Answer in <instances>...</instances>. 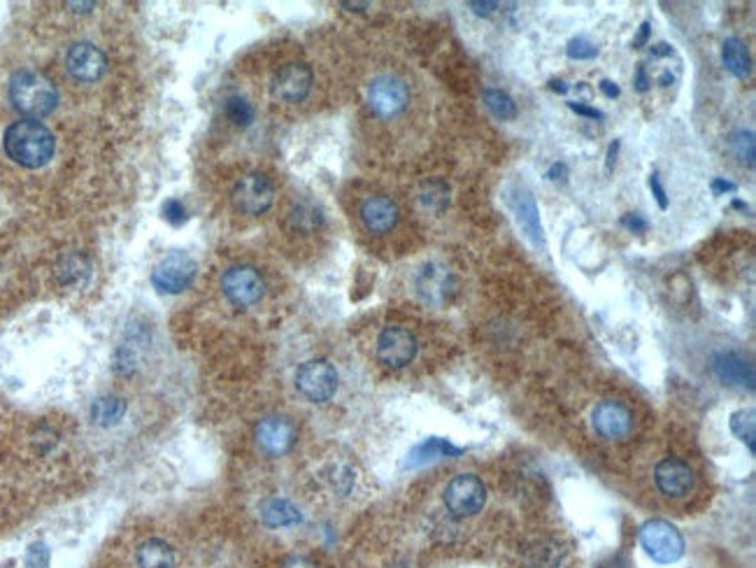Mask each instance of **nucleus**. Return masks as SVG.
Here are the masks:
<instances>
[{
    "label": "nucleus",
    "mask_w": 756,
    "mask_h": 568,
    "mask_svg": "<svg viewBox=\"0 0 756 568\" xmlns=\"http://www.w3.org/2000/svg\"><path fill=\"white\" fill-rule=\"evenodd\" d=\"M482 101H484V105H487V110L496 119L510 122V119L517 117V103L512 101V96H508L501 89H484Z\"/></svg>",
    "instance_id": "obj_27"
},
{
    "label": "nucleus",
    "mask_w": 756,
    "mask_h": 568,
    "mask_svg": "<svg viewBox=\"0 0 756 568\" xmlns=\"http://www.w3.org/2000/svg\"><path fill=\"white\" fill-rule=\"evenodd\" d=\"M640 545L654 562L675 564L684 555V538L666 520H649L640 527Z\"/></svg>",
    "instance_id": "obj_3"
},
{
    "label": "nucleus",
    "mask_w": 756,
    "mask_h": 568,
    "mask_svg": "<svg viewBox=\"0 0 756 568\" xmlns=\"http://www.w3.org/2000/svg\"><path fill=\"white\" fill-rule=\"evenodd\" d=\"M654 482L661 494L670 496V499H684V496L694 489L696 478L687 461H682L677 457H668L656 464Z\"/></svg>",
    "instance_id": "obj_17"
},
{
    "label": "nucleus",
    "mask_w": 756,
    "mask_h": 568,
    "mask_svg": "<svg viewBox=\"0 0 756 568\" xmlns=\"http://www.w3.org/2000/svg\"><path fill=\"white\" fill-rule=\"evenodd\" d=\"M566 173H568L566 163H554V166L547 170L545 177H547V180H559V177H563Z\"/></svg>",
    "instance_id": "obj_46"
},
{
    "label": "nucleus",
    "mask_w": 756,
    "mask_h": 568,
    "mask_svg": "<svg viewBox=\"0 0 756 568\" xmlns=\"http://www.w3.org/2000/svg\"><path fill=\"white\" fill-rule=\"evenodd\" d=\"M289 219H291V224H294V229L305 231V233L315 231L324 224L322 212H319L315 205H310V203H298L296 208L289 212Z\"/></svg>",
    "instance_id": "obj_31"
},
{
    "label": "nucleus",
    "mask_w": 756,
    "mask_h": 568,
    "mask_svg": "<svg viewBox=\"0 0 756 568\" xmlns=\"http://www.w3.org/2000/svg\"><path fill=\"white\" fill-rule=\"evenodd\" d=\"M549 87H552L556 94H568V84L561 82V80H552V82H549Z\"/></svg>",
    "instance_id": "obj_48"
},
{
    "label": "nucleus",
    "mask_w": 756,
    "mask_h": 568,
    "mask_svg": "<svg viewBox=\"0 0 756 568\" xmlns=\"http://www.w3.org/2000/svg\"><path fill=\"white\" fill-rule=\"evenodd\" d=\"M254 443L266 457H284L296 445V426L282 415L263 417L254 426Z\"/></svg>",
    "instance_id": "obj_11"
},
{
    "label": "nucleus",
    "mask_w": 756,
    "mask_h": 568,
    "mask_svg": "<svg viewBox=\"0 0 756 568\" xmlns=\"http://www.w3.org/2000/svg\"><path fill=\"white\" fill-rule=\"evenodd\" d=\"M731 431L736 433L743 443H747L750 452H754V413L752 410H740V413H733Z\"/></svg>",
    "instance_id": "obj_32"
},
{
    "label": "nucleus",
    "mask_w": 756,
    "mask_h": 568,
    "mask_svg": "<svg viewBox=\"0 0 756 568\" xmlns=\"http://www.w3.org/2000/svg\"><path fill=\"white\" fill-rule=\"evenodd\" d=\"M729 149L736 159L743 163V166H754V156H756V142H754V133L752 131H733L729 136Z\"/></svg>",
    "instance_id": "obj_28"
},
{
    "label": "nucleus",
    "mask_w": 756,
    "mask_h": 568,
    "mask_svg": "<svg viewBox=\"0 0 756 568\" xmlns=\"http://www.w3.org/2000/svg\"><path fill=\"white\" fill-rule=\"evenodd\" d=\"M7 98L12 108L28 119H42L52 115L59 105V91L54 82L38 70H17L7 84Z\"/></svg>",
    "instance_id": "obj_2"
},
{
    "label": "nucleus",
    "mask_w": 756,
    "mask_h": 568,
    "mask_svg": "<svg viewBox=\"0 0 756 568\" xmlns=\"http://www.w3.org/2000/svg\"><path fill=\"white\" fill-rule=\"evenodd\" d=\"M568 108H570V110H573V112H575V115H580V117H587V119H603V117H605L601 110L591 108V105H584V103H568Z\"/></svg>",
    "instance_id": "obj_38"
},
{
    "label": "nucleus",
    "mask_w": 756,
    "mask_h": 568,
    "mask_svg": "<svg viewBox=\"0 0 756 568\" xmlns=\"http://www.w3.org/2000/svg\"><path fill=\"white\" fill-rule=\"evenodd\" d=\"M598 87H601L605 98H617L619 96V87L612 80H601V84H598Z\"/></svg>",
    "instance_id": "obj_45"
},
{
    "label": "nucleus",
    "mask_w": 756,
    "mask_h": 568,
    "mask_svg": "<svg viewBox=\"0 0 756 568\" xmlns=\"http://www.w3.org/2000/svg\"><path fill=\"white\" fill-rule=\"evenodd\" d=\"M649 33H652V24H649V21H645V24L640 26L636 40H633V47H638V49L645 47L647 40H649Z\"/></svg>",
    "instance_id": "obj_42"
},
{
    "label": "nucleus",
    "mask_w": 756,
    "mask_h": 568,
    "mask_svg": "<svg viewBox=\"0 0 756 568\" xmlns=\"http://www.w3.org/2000/svg\"><path fill=\"white\" fill-rule=\"evenodd\" d=\"M312 70L305 63H287L273 77V96L282 103H301L312 89Z\"/></svg>",
    "instance_id": "obj_16"
},
{
    "label": "nucleus",
    "mask_w": 756,
    "mask_h": 568,
    "mask_svg": "<svg viewBox=\"0 0 756 568\" xmlns=\"http://www.w3.org/2000/svg\"><path fill=\"white\" fill-rule=\"evenodd\" d=\"M463 450L461 447H454L452 443H447L445 438H429L424 443H419L415 450L410 452L408 457V466L417 468L424 464H431V461L445 459V457H459Z\"/></svg>",
    "instance_id": "obj_23"
},
{
    "label": "nucleus",
    "mask_w": 756,
    "mask_h": 568,
    "mask_svg": "<svg viewBox=\"0 0 756 568\" xmlns=\"http://www.w3.org/2000/svg\"><path fill=\"white\" fill-rule=\"evenodd\" d=\"M89 275H91L89 259L80 252L63 254L59 264H56V278H59L61 284H68V287L84 284L89 280Z\"/></svg>",
    "instance_id": "obj_25"
},
{
    "label": "nucleus",
    "mask_w": 756,
    "mask_h": 568,
    "mask_svg": "<svg viewBox=\"0 0 756 568\" xmlns=\"http://www.w3.org/2000/svg\"><path fill=\"white\" fill-rule=\"evenodd\" d=\"M282 568H317V566L312 564L308 557H289L287 562L282 564Z\"/></svg>",
    "instance_id": "obj_43"
},
{
    "label": "nucleus",
    "mask_w": 756,
    "mask_h": 568,
    "mask_svg": "<svg viewBox=\"0 0 756 568\" xmlns=\"http://www.w3.org/2000/svg\"><path fill=\"white\" fill-rule=\"evenodd\" d=\"M563 559H566V550L561 548V543L545 538V541L533 543L524 555L526 568H561Z\"/></svg>",
    "instance_id": "obj_24"
},
{
    "label": "nucleus",
    "mask_w": 756,
    "mask_h": 568,
    "mask_svg": "<svg viewBox=\"0 0 756 568\" xmlns=\"http://www.w3.org/2000/svg\"><path fill=\"white\" fill-rule=\"evenodd\" d=\"M738 187L729 180H724V177H717V180H712V194L715 196H722V194H736Z\"/></svg>",
    "instance_id": "obj_39"
},
{
    "label": "nucleus",
    "mask_w": 756,
    "mask_h": 568,
    "mask_svg": "<svg viewBox=\"0 0 756 568\" xmlns=\"http://www.w3.org/2000/svg\"><path fill=\"white\" fill-rule=\"evenodd\" d=\"M361 222L370 233L382 236L398 224V205L387 196H370L361 203Z\"/></svg>",
    "instance_id": "obj_19"
},
{
    "label": "nucleus",
    "mask_w": 756,
    "mask_h": 568,
    "mask_svg": "<svg viewBox=\"0 0 756 568\" xmlns=\"http://www.w3.org/2000/svg\"><path fill=\"white\" fill-rule=\"evenodd\" d=\"M722 61L724 68L738 80H747L752 75V56L750 49L740 38H726L722 45Z\"/></svg>",
    "instance_id": "obj_22"
},
{
    "label": "nucleus",
    "mask_w": 756,
    "mask_h": 568,
    "mask_svg": "<svg viewBox=\"0 0 756 568\" xmlns=\"http://www.w3.org/2000/svg\"><path fill=\"white\" fill-rule=\"evenodd\" d=\"M442 501L454 517H473L487 503V487L477 475L461 473L447 482Z\"/></svg>",
    "instance_id": "obj_4"
},
{
    "label": "nucleus",
    "mask_w": 756,
    "mask_h": 568,
    "mask_svg": "<svg viewBox=\"0 0 756 568\" xmlns=\"http://www.w3.org/2000/svg\"><path fill=\"white\" fill-rule=\"evenodd\" d=\"M198 266L196 261L184 252H170L156 264L152 273L154 287L163 291V294H180V291L189 289L196 280Z\"/></svg>",
    "instance_id": "obj_10"
},
{
    "label": "nucleus",
    "mask_w": 756,
    "mask_h": 568,
    "mask_svg": "<svg viewBox=\"0 0 756 568\" xmlns=\"http://www.w3.org/2000/svg\"><path fill=\"white\" fill-rule=\"evenodd\" d=\"M419 201H422L424 208L442 212L449 205V187L442 180L424 182L422 191H419Z\"/></svg>",
    "instance_id": "obj_29"
},
{
    "label": "nucleus",
    "mask_w": 756,
    "mask_h": 568,
    "mask_svg": "<svg viewBox=\"0 0 756 568\" xmlns=\"http://www.w3.org/2000/svg\"><path fill=\"white\" fill-rule=\"evenodd\" d=\"M338 371L326 359H310L296 371V389L312 403L331 401L338 392Z\"/></svg>",
    "instance_id": "obj_5"
},
{
    "label": "nucleus",
    "mask_w": 756,
    "mask_h": 568,
    "mask_svg": "<svg viewBox=\"0 0 756 568\" xmlns=\"http://www.w3.org/2000/svg\"><path fill=\"white\" fill-rule=\"evenodd\" d=\"M468 7L477 17H489V14H494L498 10V3H477V0H470Z\"/></svg>",
    "instance_id": "obj_40"
},
{
    "label": "nucleus",
    "mask_w": 756,
    "mask_h": 568,
    "mask_svg": "<svg viewBox=\"0 0 756 568\" xmlns=\"http://www.w3.org/2000/svg\"><path fill=\"white\" fill-rule=\"evenodd\" d=\"M366 101H368V108L373 110V115L382 119L398 117L405 108H408V101H410L408 84H405L403 80H398V77L394 75L375 77L373 84L368 87Z\"/></svg>",
    "instance_id": "obj_7"
},
{
    "label": "nucleus",
    "mask_w": 756,
    "mask_h": 568,
    "mask_svg": "<svg viewBox=\"0 0 756 568\" xmlns=\"http://www.w3.org/2000/svg\"><path fill=\"white\" fill-rule=\"evenodd\" d=\"M3 145L14 163L35 170L47 166L52 159L56 140L45 124L35 122V119H21L5 131Z\"/></svg>",
    "instance_id": "obj_1"
},
{
    "label": "nucleus",
    "mask_w": 756,
    "mask_h": 568,
    "mask_svg": "<svg viewBox=\"0 0 756 568\" xmlns=\"http://www.w3.org/2000/svg\"><path fill=\"white\" fill-rule=\"evenodd\" d=\"M712 373L726 387L754 389V366L738 352H717L712 357Z\"/></svg>",
    "instance_id": "obj_18"
},
{
    "label": "nucleus",
    "mask_w": 756,
    "mask_h": 568,
    "mask_svg": "<svg viewBox=\"0 0 756 568\" xmlns=\"http://www.w3.org/2000/svg\"><path fill=\"white\" fill-rule=\"evenodd\" d=\"M161 215L166 222H170L173 226H180L187 222V210H184V205L177 201V198H170V201L163 203L161 208Z\"/></svg>",
    "instance_id": "obj_35"
},
{
    "label": "nucleus",
    "mask_w": 756,
    "mask_h": 568,
    "mask_svg": "<svg viewBox=\"0 0 756 568\" xmlns=\"http://www.w3.org/2000/svg\"><path fill=\"white\" fill-rule=\"evenodd\" d=\"M675 49L668 45V42H659V45L652 47V59H663V56H673Z\"/></svg>",
    "instance_id": "obj_44"
},
{
    "label": "nucleus",
    "mask_w": 756,
    "mask_h": 568,
    "mask_svg": "<svg viewBox=\"0 0 756 568\" xmlns=\"http://www.w3.org/2000/svg\"><path fill=\"white\" fill-rule=\"evenodd\" d=\"M275 189L273 182L261 173L242 175L233 189V205L242 215L256 217L273 208Z\"/></svg>",
    "instance_id": "obj_8"
},
{
    "label": "nucleus",
    "mask_w": 756,
    "mask_h": 568,
    "mask_svg": "<svg viewBox=\"0 0 756 568\" xmlns=\"http://www.w3.org/2000/svg\"><path fill=\"white\" fill-rule=\"evenodd\" d=\"M221 291L235 308H249L266 294V280L254 266H233L221 275Z\"/></svg>",
    "instance_id": "obj_6"
},
{
    "label": "nucleus",
    "mask_w": 756,
    "mask_h": 568,
    "mask_svg": "<svg viewBox=\"0 0 756 568\" xmlns=\"http://www.w3.org/2000/svg\"><path fill=\"white\" fill-rule=\"evenodd\" d=\"M49 562H52V555H49V548L42 541L33 543L26 550V568H49Z\"/></svg>",
    "instance_id": "obj_34"
},
{
    "label": "nucleus",
    "mask_w": 756,
    "mask_h": 568,
    "mask_svg": "<svg viewBox=\"0 0 756 568\" xmlns=\"http://www.w3.org/2000/svg\"><path fill=\"white\" fill-rule=\"evenodd\" d=\"M261 520L266 527L270 529H282V527H294V524H301L303 515L294 503L287 499H268L261 503Z\"/></svg>",
    "instance_id": "obj_21"
},
{
    "label": "nucleus",
    "mask_w": 756,
    "mask_h": 568,
    "mask_svg": "<svg viewBox=\"0 0 756 568\" xmlns=\"http://www.w3.org/2000/svg\"><path fill=\"white\" fill-rule=\"evenodd\" d=\"M126 415V401L121 399L117 394H108L101 396L91 403V422L96 426H103V429H110V426L119 424L124 420Z\"/></svg>",
    "instance_id": "obj_26"
},
{
    "label": "nucleus",
    "mask_w": 756,
    "mask_h": 568,
    "mask_svg": "<svg viewBox=\"0 0 756 568\" xmlns=\"http://www.w3.org/2000/svg\"><path fill=\"white\" fill-rule=\"evenodd\" d=\"M66 68L77 82H98L108 70V59L94 42H75L66 54Z\"/></svg>",
    "instance_id": "obj_14"
},
{
    "label": "nucleus",
    "mask_w": 756,
    "mask_h": 568,
    "mask_svg": "<svg viewBox=\"0 0 756 568\" xmlns=\"http://www.w3.org/2000/svg\"><path fill=\"white\" fill-rule=\"evenodd\" d=\"M415 289L417 296L422 298L426 305L442 308V305L449 303V298H452L456 282L447 266L431 261V264L419 268V273L415 275Z\"/></svg>",
    "instance_id": "obj_13"
},
{
    "label": "nucleus",
    "mask_w": 756,
    "mask_h": 568,
    "mask_svg": "<svg viewBox=\"0 0 756 568\" xmlns=\"http://www.w3.org/2000/svg\"><path fill=\"white\" fill-rule=\"evenodd\" d=\"M68 7H80L77 12H84V10H91L94 7V3H68Z\"/></svg>",
    "instance_id": "obj_50"
},
{
    "label": "nucleus",
    "mask_w": 756,
    "mask_h": 568,
    "mask_svg": "<svg viewBox=\"0 0 756 568\" xmlns=\"http://www.w3.org/2000/svg\"><path fill=\"white\" fill-rule=\"evenodd\" d=\"M177 555L173 545L161 538H149L135 550V568H175Z\"/></svg>",
    "instance_id": "obj_20"
},
{
    "label": "nucleus",
    "mask_w": 756,
    "mask_h": 568,
    "mask_svg": "<svg viewBox=\"0 0 756 568\" xmlns=\"http://www.w3.org/2000/svg\"><path fill=\"white\" fill-rule=\"evenodd\" d=\"M659 84H661V87H668V84H673V75H670L668 70H666V73H661L659 75Z\"/></svg>",
    "instance_id": "obj_49"
},
{
    "label": "nucleus",
    "mask_w": 756,
    "mask_h": 568,
    "mask_svg": "<svg viewBox=\"0 0 756 568\" xmlns=\"http://www.w3.org/2000/svg\"><path fill=\"white\" fill-rule=\"evenodd\" d=\"M419 343L415 338V333L410 329H403V326H387L380 336H377V359H380L382 366L387 368H405L412 364L417 357Z\"/></svg>",
    "instance_id": "obj_9"
},
{
    "label": "nucleus",
    "mask_w": 756,
    "mask_h": 568,
    "mask_svg": "<svg viewBox=\"0 0 756 568\" xmlns=\"http://www.w3.org/2000/svg\"><path fill=\"white\" fill-rule=\"evenodd\" d=\"M591 426L605 440H626L633 433L636 420H633L631 408L626 403L605 399L591 413Z\"/></svg>",
    "instance_id": "obj_12"
},
{
    "label": "nucleus",
    "mask_w": 756,
    "mask_h": 568,
    "mask_svg": "<svg viewBox=\"0 0 756 568\" xmlns=\"http://www.w3.org/2000/svg\"><path fill=\"white\" fill-rule=\"evenodd\" d=\"M391 568H410V566H391Z\"/></svg>",
    "instance_id": "obj_51"
},
{
    "label": "nucleus",
    "mask_w": 756,
    "mask_h": 568,
    "mask_svg": "<svg viewBox=\"0 0 756 568\" xmlns=\"http://www.w3.org/2000/svg\"><path fill=\"white\" fill-rule=\"evenodd\" d=\"M617 149H619V140H615L608 149V170H612V166H615V156H617Z\"/></svg>",
    "instance_id": "obj_47"
},
{
    "label": "nucleus",
    "mask_w": 756,
    "mask_h": 568,
    "mask_svg": "<svg viewBox=\"0 0 756 568\" xmlns=\"http://www.w3.org/2000/svg\"><path fill=\"white\" fill-rule=\"evenodd\" d=\"M224 112H226L228 122H231L233 126H238V129H247V126L254 122L252 103L242 96L228 98V101L224 103Z\"/></svg>",
    "instance_id": "obj_30"
},
{
    "label": "nucleus",
    "mask_w": 756,
    "mask_h": 568,
    "mask_svg": "<svg viewBox=\"0 0 756 568\" xmlns=\"http://www.w3.org/2000/svg\"><path fill=\"white\" fill-rule=\"evenodd\" d=\"M566 54H568V59H573V61H589V59H596V56H598V47L591 45V42L584 40V38H575V40L568 42Z\"/></svg>",
    "instance_id": "obj_33"
},
{
    "label": "nucleus",
    "mask_w": 756,
    "mask_h": 568,
    "mask_svg": "<svg viewBox=\"0 0 756 568\" xmlns=\"http://www.w3.org/2000/svg\"><path fill=\"white\" fill-rule=\"evenodd\" d=\"M508 205L512 208V212H515L519 229H522L524 236L531 240V245L538 247V250H545L547 247L545 229H542L538 203H536V198L531 196V191H526L522 187H512L508 194Z\"/></svg>",
    "instance_id": "obj_15"
},
{
    "label": "nucleus",
    "mask_w": 756,
    "mask_h": 568,
    "mask_svg": "<svg viewBox=\"0 0 756 568\" xmlns=\"http://www.w3.org/2000/svg\"><path fill=\"white\" fill-rule=\"evenodd\" d=\"M636 89L640 91V94H645V91L649 89V77L645 73L643 63H638V68H636Z\"/></svg>",
    "instance_id": "obj_41"
},
{
    "label": "nucleus",
    "mask_w": 756,
    "mask_h": 568,
    "mask_svg": "<svg viewBox=\"0 0 756 568\" xmlns=\"http://www.w3.org/2000/svg\"><path fill=\"white\" fill-rule=\"evenodd\" d=\"M649 189H652V196L656 198V203H659V208L666 210L668 208V196H666V189H663L661 177H659V173H656V170L652 175H649Z\"/></svg>",
    "instance_id": "obj_36"
},
{
    "label": "nucleus",
    "mask_w": 756,
    "mask_h": 568,
    "mask_svg": "<svg viewBox=\"0 0 756 568\" xmlns=\"http://www.w3.org/2000/svg\"><path fill=\"white\" fill-rule=\"evenodd\" d=\"M622 224L633 233H645L649 229V222L643 215H626L622 217Z\"/></svg>",
    "instance_id": "obj_37"
}]
</instances>
